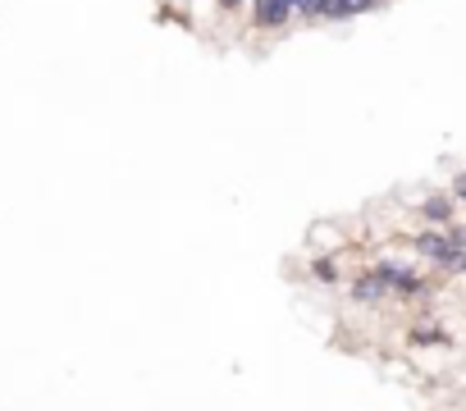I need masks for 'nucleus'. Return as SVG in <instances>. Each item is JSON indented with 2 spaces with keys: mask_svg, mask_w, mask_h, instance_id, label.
I'll list each match as a JSON object with an SVG mask.
<instances>
[{
  "mask_svg": "<svg viewBox=\"0 0 466 411\" xmlns=\"http://www.w3.org/2000/svg\"><path fill=\"white\" fill-rule=\"evenodd\" d=\"M247 10H251V28L256 32H284L288 19H297L293 0H247Z\"/></svg>",
  "mask_w": 466,
  "mask_h": 411,
  "instance_id": "f257e3e1",
  "label": "nucleus"
},
{
  "mask_svg": "<svg viewBox=\"0 0 466 411\" xmlns=\"http://www.w3.org/2000/svg\"><path fill=\"white\" fill-rule=\"evenodd\" d=\"M412 247H416V256H425L430 265H439L443 269V260H448V251H452V242H448V233L443 229H421V233H412Z\"/></svg>",
  "mask_w": 466,
  "mask_h": 411,
  "instance_id": "f03ea898",
  "label": "nucleus"
},
{
  "mask_svg": "<svg viewBox=\"0 0 466 411\" xmlns=\"http://www.w3.org/2000/svg\"><path fill=\"white\" fill-rule=\"evenodd\" d=\"M352 297H357L361 306H379V302H388L393 293H388V284L379 279L375 269H361L357 279H352Z\"/></svg>",
  "mask_w": 466,
  "mask_h": 411,
  "instance_id": "7ed1b4c3",
  "label": "nucleus"
},
{
  "mask_svg": "<svg viewBox=\"0 0 466 411\" xmlns=\"http://www.w3.org/2000/svg\"><path fill=\"white\" fill-rule=\"evenodd\" d=\"M452 211H457V201H452V196H443V192H434V196H425V201H421V215H425L434 229H448V224H452Z\"/></svg>",
  "mask_w": 466,
  "mask_h": 411,
  "instance_id": "20e7f679",
  "label": "nucleus"
},
{
  "mask_svg": "<svg viewBox=\"0 0 466 411\" xmlns=\"http://www.w3.org/2000/svg\"><path fill=\"white\" fill-rule=\"evenodd\" d=\"M311 279L315 284H339V260L334 256H315L311 260Z\"/></svg>",
  "mask_w": 466,
  "mask_h": 411,
  "instance_id": "39448f33",
  "label": "nucleus"
},
{
  "mask_svg": "<svg viewBox=\"0 0 466 411\" xmlns=\"http://www.w3.org/2000/svg\"><path fill=\"white\" fill-rule=\"evenodd\" d=\"M412 342H434L439 348V342H448V333L443 329H412Z\"/></svg>",
  "mask_w": 466,
  "mask_h": 411,
  "instance_id": "423d86ee",
  "label": "nucleus"
},
{
  "mask_svg": "<svg viewBox=\"0 0 466 411\" xmlns=\"http://www.w3.org/2000/svg\"><path fill=\"white\" fill-rule=\"evenodd\" d=\"M443 269H448V274H466V247H457V251H448V260H443Z\"/></svg>",
  "mask_w": 466,
  "mask_h": 411,
  "instance_id": "0eeeda50",
  "label": "nucleus"
},
{
  "mask_svg": "<svg viewBox=\"0 0 466 411\" xmlns=\"http://www.w3.org/2000/svg\"><path fill=\"white\" fill-rule=\"evenodd\" d=\"M452 201H457V206H466V174H457V178H452Z\"/></svg>",
  "mask_w": 466,
  "mask_h": 411,
  "instance_id": "6e6552de",
  "label": "nucleus"
},
{
  "mask_svg": "<svg viewBox=\"0 0 466 411\" xmlns=\"http://www.w3.org/2000/svg\"><path fill=\"white\" fill-rule=\"evenodd\" d=\"M215 5H220L224 14H233V10H242V5H247V0H215Z\"/></svg>",
  "mask_w": 466,
  "mask_h": 411,
  "instance_id": "1a4fd4ad",
  "label": "nucleus"
}]
</instances>
